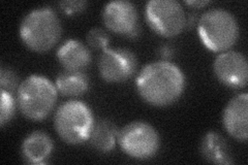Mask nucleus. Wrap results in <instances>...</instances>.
Returning <instances> with one entry per match:
<instances>
[{"instance_id": "2eb2a0df", "label": "nucleus", "mask_w": 248, "mask_h": 165, "mask_svg": "<svg viewBox=\"0 0 248 165\" xmlns=\"http://www.w3.org/2000/svg\"><path fill=\"white\" fill-rule=\"evenodd\" d=\"M56 88L64 96H81L89 88L88 76L84 72L64 70L56 77Z\"/></svg>"}, {"instance_id": "a211bd4d", "label": "nucleus", "mask_w": 248, "mask_h": 165, "mask_svg": "<svg viewBox=\"0 0 248 165\" xmlns=\"http://www.w3.org/2000/svg\"><path fill=\"white\" fill-rule=\"evenodd\" d=\"M108 35L106 31L99 27L92 28L87 33V43L93 49H106L108 44Z\"/></svg>"}, {"instance_id": "ddd939ff", "label": "nucleus", "mask_w": 248, "mask_h": 165, "mask_svg": "<svg viewBox=\"0 0 248 165\" xmlns=\"http://www.w3.org/2000/svg\"><path fill=\"white\" fill-rule=\"evenodd\" d=\"M54 149L53 140L46 132L36 130L31 132L21 146V155L25 162L43 164L51 156Z\"/></svg>"}, {"instance_id": "4be33fe9", "label": "nucleus", "mask_w": 248, "mask_h": 165, "mask_svg": "<svg viewBox=\"0 0 248 165\" xmlns=\"http://www.w3.org/2000/svg\"><path fill=\"white\" fill-rule=\"evenodd\" d=\"M160 52H161V55L162 56H166V57H169L170 55V49H169V46L168 45H166V46H164V48L162 49H160Z\"/></svg>"}, {"instance_id": "f8f14e48", "label": "nucleus", "mask_w": 248, "mask_h": 165, "mask_svg": "<svg viewBox=\"0 0 248 165\" xmlns=\"http://www.w3.org/2000/svg\"><path fill=\"white\" fill-rule=\"evenodd\" d=\"M57 59L65 70L83 72L91 62L90 50L78 39H67L57 51Z\"/></svg>"}, {"instance_id": "39448f33", "label": "nucleus", "mask_w": 248, "mask_h": 165, "mask_svg": "<svg viewBox=\"0 0 248 165\" xmlns=\"http://www.w3.org/2000/svg\"><path fill=\"white\" fill-rule=\"evenodd\" d=\"M198 31L202 42L213 52L229 50L239 37V25L235 15L223 9H212L202 15Z\"/></svg>"}, {"instance_id": "f03ea898", "label": "nucleus", "mask_w": 248, "mask_h": 165, "mask_svg": "<svg viewBox=\"0 0 248 165\" xmlns=\"http://www.w3.org/2000/svg\"><path fill=\"white\" fill-rule=\"evenodd\" d=\"M62 27L57 14L51 7L42 6L30 11L20 25V36L31 51L51 50L61 36Z\"/></svg>"}, {"instance_id": "6e6552de", "label": "nucleus", "mask_w": 248, "mask_h": 165, "mask_svg": "<svg viewBox=\"0 0 248 165\" xmlns=\"http://www.w3.org/2000/svg\"><path fill=\"white\" fill-rule=\"evenodd\" d=\"M138 66L136 55L124 48H106L98 60V70L108 83L125 82Z\"/></svg>"}, {"instance_id": "f257e3e1", "label": "nucleus", "mask_w": 248, "mask_h": 165, "mask_svg": "<svg viewBox=\"0 0 248 165\" xmlns=\"http://www.w3.org/2000/svg\"><path fill=\"white\" fill-rule=\"evenodd\" d=\"M137 90L147 104L166 106L179 99L185 88V75L173 62L154 61L145 65L137 77Z\"/></svg>"}, {"instance_id": "aec40b11", "label": "nucleus", "mask_w": 248, "mask_h": 165, "mask_svg": "<svg viewBox=\"0 0 248 165\" xmlns=\"http://www.w3.org/2000/svg\"><path fill=\"white\" fill-rule=\"evenodd\" d=\"M87 4L88 2L86 0H64V1L59 2L61 11L67 15H73L84 11L86 9Z\"/></svg>"}, {"instance_id": "412c9836", "label": "nucleus", "mask_w": 248, "mask_h": 165, "mask_svg": "<svg viewBox=\"0 0 248 165\" xmlns=\"http://www.w3.org/2000/svg\"><path fill=\"white\" fill-rule=\"evenodd\" d=\"M210 1H208V0H195V1H192V0H190V1H185L186 4L188 5H191V6H195V7H202L204 5H207Z\"/></svg>"}, {"instance_id": "9d476101", "label": "nucleus", "mask_w": 248, "mask_h": 165, "mask_svg": "<svg viewBox=\"0 0 248 165\" xmlns=\"http://www.w3.org/2000/svg\"><path fill=\"white\" fill-rule=\"evenodd\" d=\"M213 69L218 81L232 89H241L247 85L248 64L246 57L237 51L222 52L216 57Z\"/></svg>"}, {"instance_id": "4468645a", "label": "nucleus", "mask_w": 248, "mask_h": 165, "mask_svg": "<svg viewBox=\"0 0 248 165\" xmlns=\"http://www.w3.org/2000/svg\"><path fill=\"white\" fill-rule=\"evenodd\" d=\"M200 150L204 159L215 164L234 163L230 146L217 132L210 131L202 138Z\"/></svg>"}, {"instance_id": "423d86ee", "label": "nucleus", "mask_w": 248, "mask_h": 165, "mask_svg": "<svg viewBox=\"0 0 248 165\" xmlns=\"http://www.w3.org/2000/svg\"><path fill=\"white\" fill-rule=\"evenodd\" d=\"M118 143L127 156L138 160H146L158 152L160 136L151 124L134 121L126 124L118 132Z\"/></svg>"}, {"instance_id": "20e7f679", "label": "nucleus", "mask_w": 248, "mask_h": 165, "mask_svg": "<svg viewBox=\"0 0 248 165\" xmlns=\"http://www.w3.org/2000/svg\"><path fill=\"white\" fill-rule=\"evenodd\" d=\"M93 126V113L83 101H65L58 107L54 116V127L58 135L71 145H79L88 140Z\"/></svg>"}, {"instance_id": "9b49d317", "label": "nucleus", "mask_w": 248, "mask_h": 165, "mask_svg": "<svg viewBox=\"0 0 248 165\" xmlns=\"http://www.w3.org/2000/svg\"><path fill=\"white\" fill-rule=\"evenodd\" d=\"M248 95L247 93L234 96L224 107L222 122L227 132L238 140L245 141L248 136Z\"/></svg>"}, {"instance_id": "dca6fc26", "label": "nucleus", "mask_w": 248, "mask_h": 165, "mask_svg": "<svg viewBox=\"0 0 248 165\" xmlns=\"http://www.w3.org/2000/svg\"><path fill=\"white\" fill-rule=\"evenodd\" d=\"M118 137L117 127L107 119H103L94 124L89 137L91 146L99 152H110Z\"/></svg>"}, {"instance_id": "7ed1b4c3", "label": "nucleus", "mask_w": 248, "mask_h": 165, "mask_svg": "<svg viewBox=\"0 0 248 165\" xmlns=\"http://www.w3.org/2000/svg\"><path fill=\"white\" fill-rule=\"evenodd\" d=\"M57 88L43 75L26 77L18 87L17 104L21 113L33 121L46 119L57 101Z\"/></svg>"}, {"instance_id": "f3484780", "label": "nucleus", "mask_w": 248, "mask_h": 165, "mask_svg": "<svg viewBox=\"0 0 248 165\" xmlns=\"http://www.w3.org/2000/svg\"><path fill=\"white\" fill-rule=\"evenodd\" d=\"M16 102L12 93L1 90V105H0V124L3 127L9 123L15 115Z\"/></svg>"}, {"instance_id": "1a4fd4ad", "label": "nucleus", "mask_w": 248, "mask_h": 165, "mask_svg": "<svg viewBox=\"0 0 248 165\" xmlns=\"http://www.w3.org/2000/svg\"><path fill=\"white\" fill-rule=\"evenodd\" d=\"M105 25L115 33L134 37L139 34V13L137 6L127 0H114L103 10Z\"/></svg>"}, {"instance_id": "6ab92c4d", "label": "nucleus", "mask_w": 248, "mask_h": 165, "mask_svg": "<svg viewBox=\"0 0 248 165\" xmlns=\"http://www.w3.org/2000/svg\"><path fill=\"white\" fill-rule=\"evenodd\" d=\"M18 82V76L14 70L9 67H1V70H0V85H1V90L13 93L17 89Z\"/></svg>"}, {"instance_id": "0eeeda50", "label": "nucleus", "mask_w": 248, "mask_h": 165, "mask_svg": "<svg viewBox=\"0 0 248 165\" xmlns=\"http://www.w3.org/2000/svg\"><path fill=\"white\" fill-rule=\"evenodd\" d=\"M145 15L149 26L166 37L181 33L187 22L182 4L177 0H151L146 3Z\"/></svg>"}]
</instances>
